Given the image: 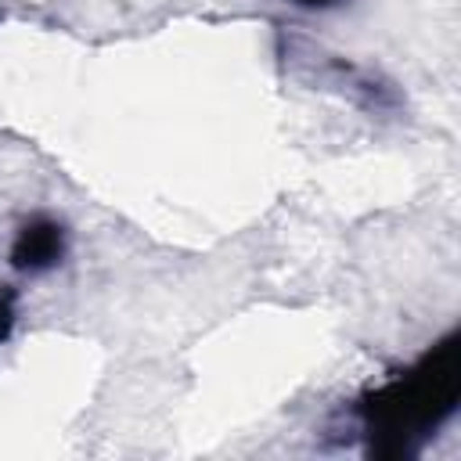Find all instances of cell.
Segmentation results:
<instances>
[{
    "label": "cell",
    "mask_w": 461,
    "mask_h": 461,
    "mask_svg": "<svg viewBox=\"0 0 461 461\" xmlns=\"http://www.w3.org/2000/svg\"><path fill=\"white\" fill-rule=\"evenodd\" d=\"M11 267L18 274H47L65 259V227L50 216H32L18 227L11 252Z\"/></svg>",
    "instance_id": "7a4b0ae2"
},
{
    "label": "cell",
    "mask_w": 461,
    "mask_h": 461,
    "mask_svg": "<svg viewBox=\"0 0 461 461\" xmlns=\"http://www.w3.org/2000/svg\"><path fill=\"white\" fill-rule=\"evenodd\" d=\"M18 321V288L14 285H0V342L11 339Z\"/></svg>",
    "instance_id": "3957f363"
},
{
    "label": "cell",
    "mask_w": 461,
    "mask_h": 461,
    "mask_svg": "<svg viewBox=\"0 0 461 461\" xmlns=\"http://www.w3.org/2000/svg\"><path fill=\"white\" fill-rule=\"evenodd\" d=\"M461 400V353L457 335L439 339L403 375L360 400V418L371 436V457H407L439 429Z\"/></svg>",
    "instance_id": "6da1fadb"
},
{
    "label": "cell",
    "mask_w": 461,
    "mask_h": 461,
    "mask_svg": "<svg viewBox=\"0 0 461 461\" xmlns=\"http://www.w3.org/2000/svg\"><path fill=\"white\" fill-rule=\"evenodd\" d=\"M299 7H310V11H328V7H339L342 0H292Z\"/></svg>",
    "instance_id": "277c9868"
}]
</instances>
